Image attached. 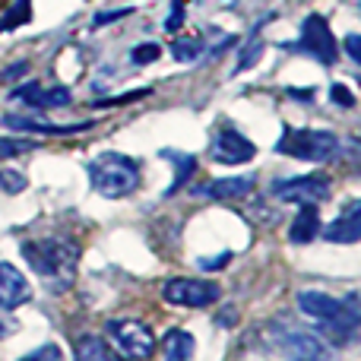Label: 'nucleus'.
I'll return each instance as SVG.
<instances>
[{
  "mask_svg": "<svg viewBox=\"0 0 361 361\" xmlns=\"http://www.w3.org/2000/svg\"><path fill=\"white\" fill-rule=\"evenodd\" d=\"M6 330H10V326H6V324H4V317H0V339L6 336Z\"/></svg>",
  "mask_w": 361,
  "mask_h": 361,
  "instance_id": "obj_33",
  "label": "nucleus"
},
{
  "mask_svg": "<svg viewBox=\"0 0 361 361\" xmlns=\"http://www.w3.org/2000/svg\"><path fill=\"white\" fill-rule=\"evenodd\" d=\"M254 156H257L254 143L238 130L216 133V140L209 143V159L219 165H241V162H250Z\"/></svg>",
  "mask_w": 361,
  "mask_h": 361,
  "instance_id": "obj_9",
  "label": "nucleus"
},
{
  "mask_svg": "<svg viewBox=\"0 0 361 361\" xmlns=\"http://www.w3.org/2000/svg\"><path fill=\"white\" fill-rule=\"evenodd\" d=\"M162 156L175 159V180H171L169 190H165V197H175L180 187L190 180L193 171H197V159H193V156H178V152H162Z\"/></svg>",
  "mask_w": 361,
  "mask_h": 361,
  "instance_id": "obj_19",
  "label": "nucleus"
},
{
  "mask_svg": "<svg viewBox=\"0 0 361 361\" xmlns=\"http://www.w3.org/2000/svg\"><path fill=\"white\" fill-rule=\"evenodd\" d=\"M171 54H175V61H180V63H190L203 54V42H197V38H178V42L171 44Z\"/></svg>",
  "mask_w": 361,
  "mask_h": 361,
  "instance_id": "obj_21",
  "label": "nucleus"
},
{
  "mask_svg": "<svg viewBox=\"0 0 361 361\" xmlns=\"http://www.w3.org/2000/svg\"><path fill=\"white\" fill-rule=\"evenodd\" d=\"M222 263H228V254H222V257H216V260H200V269H222Z\"/></svg>",
  "mask_w": 361,
  "mask_h": 361,
  "instance_id": "obj_30",
  "label": "nucleus"
},
{
  "mask_svg": "<svg viewBox=\"0 0 361 361\" xmlns=\"http://www.w3.org/2000/svg\"><path fill=\"white\" fill-rule=\"evenodd\" d=\"M25 175H19V171H13V169H6V171H0V190L4 193H23L25 190Z\"/></svg>",
  "mask_w": 361,
  "mask_h": 361,
  "instance_id": "obj_24",
  "label": "nucleus"
},
{
  "mask_svg": "<svg viewBox=\"0 0 361 361\" xmlns=\"http://www.w3.org/2000/svg\"><path fill=\"white\" fill-rule=\"evenodd\" d=\"M13 99L16 102H25L29 108H38V111H44V108H63L70 105V92L63 86H38V82H25V86L13 89Z\"/></svg>",
  "mask_w": 361,
  "mask_h": 361,
  "instance_id": "obj_11",
  "label": "nucleus"
},
{
  "mask_svg": "<svg viewBox=\"0 0 361 361\" xmlns=\"http://www.w3.org/2000/svg\"><path fill=\"white\" fill-rule=\"evenodd\" d=\"M219 292L222 288L216 282H203V279H187V276H178V279H169L162 288V298L169 305H180V307H209L219 301Z\"/></svg>",
  "mask_w": 361,
  "mask_h": 361,
  "instance_id": "obj_6",
  "label": "nucleus"
},
{
  "mask_svg": "<svg viewBox=\"0 0 361 361\" xmlns=\"http://www.w3.org/2000/svg\"><path fill=\"white\" fill-rule=\"evenodd\" d=\"M180 23H184V4H180V0H175V4H171V16L165 19V29L175 32Z\"/></svg>",
  "mask_w": 361,
  "mask_h": 361,
  "instance_id": "obj_28",
  "label": "nucleus"
},
{
  "mask_svg": "<svg viewBox=\"0 0 361 361\" xmlns=\"http://www.w3.org/2000/svg\"><path fill=\"white\" fill-rule=\"evenodd\" d=\"M273 193L282 203H298V206H320L330 200L333 193V180L326 175H301V178H288V180H276Z\"/></svg>",
  "mask_w": 361,
  "mask_h": 361,
  "instance_id": "obj_5",
  "label": "nucleus"
},
{
  "mask_svg": "<svg viewBox=\"0 0 361 361\" xmlns=\"http://www.w3.org/2000/svg\"><path fill=\"white\" fill-rule=\"evenodd\" d=\"M29 19H32V0H16V4L6 10V16L0 19V32L16 29V25L29 23Z\"/></svg>",
  "mask_w": 361,
  "mask_h": 361,
  "instance_id": "obj_20",
  "label": "nucleus"
},
{
  "mask_svg": "<svg viewBox=\"0 0 361 361\" xmlns=\"http://www.w3.org/2000/svg\"><path fill=\"white\" fill-rule=\"evenodd\" d=\"M193 349H197V343L187 330H169L162 339L165 361H193Z\"/></svg>",
  "mask_w": 361,
  "mask_h": 361,
  "instance_id": "obj_16",
  "label": "nucleus"
},
{
  "mask_svg": "<svg viewBox=\"0 0 361 361\" xmlns=\"http://www.w3.org/2000/svg\"><path fill=\"white\" fill-rule=\"evenodd\" d=\"M4 127L6 130H25V133H80V130H86L89 124L61 127V124H44V121L29 118V114H4Z\"/></svg>",
  "mask_w": 361,
  "mask_h": 361,
  "instance_id": "obj_14",
  "label": "nucleus"
},
{
  "mask_svg": "<svg viewBox=\"0 0 361 361\" xmlns=\"http://www.w3.org/2000/svg\"><path fill=\"white\" fill-rule=\"evenodd\" d=\"M32 298V286L13 263H0V307L16 311Z\"/></svg>",
  "mask_w": 361,
  "mask_h": 361,
  "instance_id": "obj_10",
  "label": "nucleus"
},
{
  "mask_svg": "<svg viewBox=\"0 0 361 361\" xmlns=\"http://www.w3.org/2000/svg\"><path fill=\"white\" fill-rule=\"evenodd\" d=\"M231 320H235V311L228 307V311H222V320H219V324H222V326H231Z\"/></svg>",
  "mask_w": 361,
  "mask_h": 361,
  "instance_id": "obj_32",
  "label": "nucleus"
},
{
  "mask_svg": "<svg viewBox=\"0 0 361 361\" xmlns=\"http://www.w3.org/2000/svg\"><path fill=\"white\" fill-rule=\"evenodd\" d=\"M76 361H121V355L102 336L86 333L76 339Z\"/></svg>",
  "mask_w": 361,
  "mask_h": 361,
  "instance_id": "obj_17",
  "label": "nucleus"
},
{
  "mask_svg": "<svg viewBox=\"0 0 361 361\" xmlns=\"http://www.w3.org/2000/svg\"><path fill=\"white\" fill-rule=\"evenodd\" d=\"M108 336H111V343L133 361H146V358H152V352H156V336H152V330L143 324V320H133V317L108 320Z\"/></svg>",
  "mask_w": 361,
  "mask_h": 361,
  "instance_id": "obj_4",
  "label": "nucleus"
},
{
  "mask_svg": "<svg viewBox=\"0 0 361 361\" xmlns=\"http://www.w3.org/2000/svg\"><path fill=\"white\" fill-rule=\"evenodd\" d=\"M38 149L35 140H0V159H13V156H23V152Z\"/></svg>",
  "mask_w": 361,
  "mask_h": 361,
  "instance_id": "obj_22",
  "label": "nucleus"
},
{
  "mask_svg": "<svg viewBox=\"0 0 361 361\" xmlns=\"http://www.w3.org/2000/svg\"><path fill=\"white\" fill-rule=\"evenodd\" d=\"M130 6H121V10H105V13H99V16L92 19V25H105V23H114V19H124V16H130Z\"/></svg>",
  "mask_w": 361,
  "mask_h": 361,
  "instance_id": "obj_27",
  "label": "nucleus"
},
{
  "mask_svg": "<svg viewBox=\"0 0 361 361\" xmlns=\"http://www.w3.org/2000/svg\"><path fill=\"white\" fill-rule=\"evenodd\" d=\"M301 48L320 63V67H333L339 57V48H336V38L330 32V23H326L320 13H311L301 25Z\"/></svg>",
  "mask_w": 361,
  "mask_h": 361,
  "instance_id": "obj_7",
  "label": "nucleus"
},
{
  "mask_svg": "<svg viewBox=\"0 0 361 361\" xmlns=\"http://www.w3.org/2000/svg\"><path fill=\"white\" fill-rule=\"evenodd\" d=\"M260 54H263V29H260V25H257V29L250 32V38H247V42H244L241 54H238L235 73H244V70H250L257 61H260Z\"/></svg>",
  "mask_w": 361,
  "mask_h": 361,
  "instance_id": "obj_18",
  "label": "nucleus"
},
{
  "mask_svg": "<svg viewBox=\"0 0 361 361\" xmlns=\"http://www.w3.org/2000/svg\"><path fill=\"white\" fill-rule=\"evenodd\" d=\"M159 57H162V48H159L156 42H146V44H137V48L130 51V61L133 63H140V67H143V63H156Z\"/></svg>",
  "mask_w": 361,
  "mask_h": 361,
  "instance_id": "obj_23",
  "label": "nucleus"
},
{
  "mask_svg": "<svg viewBox=\"0 0 361 361\" xmlns=\"http://www.w3.org/2000/svg\"><path fill=\"white\" fill-rule=\"evenodd\" d=\"M320 235V212L317 206H301V212L288 225V241L292 244H307Z\"/></svg>",
  "mask_w": 361,
  "mask_h": 361,
  "instance_id": "obj_15",
  "label": "nucleus"
},
{
  "mask_svg": "<svg viewBox=\"0 0 361 361\" xmlns=\"http://www.w3.org/2000/svg\"><path fill=\"white\" fill-rule=\"evenodd\" d=\"M276 343H279V349L286 352V355H292L295 361H326V345L320 343L317 336H311V333L305 330H295V326H282L276 324Z\"/></svg>",
  "mask_w": 361,
  "mask_h": 361,
  "instance_id": "obj_8",
  "label": "nucleus"
},
{
  "mask_svg": "<svg viewBox=\"0 0 361 361\" xmlns=\"http://www.w3.org/2000/svg\"><path fill=\"white\" fill-rule=\"evenodd\" d=\"M92 187L108 200H121L140 187V162L124 152H102L89 162Z\"/></svg>",
  "mask_w": 361,
  "mask_h": 361,
  "instance_id": "obj_2",
  "label": "nucleus"
},
{
  "mask_svg": "<svg viewBox=\"0 0 361 361\" xmlns=\"http://www.w3.org/2000/svg\"><path fill=\"white\" fill-rule=\"evenodd\" d=\"M254 190V178H219L209 180V184L197 187V197H209V200H238V197H247Z\"/></svg>",
  "mask_w": 361,
  "mask_h": 361,
  "instance_id": "obj_13",
  "label": "nucleus"
},
{
  "mask_svg": "<svg viewBox=\"0 0 361 361\" xmlns=\"http://www.w3.org/2000/svg\"><path fill=\"white\" fill-rule=\"evenodd\" d=\"M324 238L330 244H355L361 241V200H352L343 209V216L324 228Z\"/></svg>",
  "mask_w": 361,
  "mask_h": 361,
  "instance_id": "obj_12",
  "label": "nucleus"
},
{
  "mask_svg": "<svg viewBox=\"0 0 361 361\" xmlns=\"http://www.w3.org/2000/svg\"><path fill=\"white\" fill-rule=\"evenodd\" d=\"M23 257L48 286L67 288L73 282L76 260H80V247L70 241H23Z\"/></svg>",
  "mask_w": 361,
  "mask_h": 361,
  "instance_id": "obj_1",
  "label": "nucleus"
},
{
  "mask_svg": "<svg viewBox=\"0 0 361 361\" xmlns=\"http://www.w3.org/2000/svg\"><path fill=\"white\" fill-rule=\"evenodd\" d=\"M345 51L355 63H361V38L358 35H345Z\"/></svg>",
  "mask_w": 361,
  "mask_h": 361,
  "instance_id": "obj_29",
  "label": "nucleus"
},
{
  "mask_svg": "<svg viewBox=\"0 0 361 361\" xmlns=\"http://www.w3.org/2000/svg\"><path fill=\"white\" fill-rule=\"evenodd\" d=\"M19 361H63V352H61V345L48 343V345H42V349L29 352V355L19 358Z\"/></svg>",
  "mask_w": 361,
  "mask_h": 361,
  "instance_id": "obj_25",
  "label": "nucleus"
},
{
  "mask_svg": "<svg viewBox=\"0 0 361 361\" xmlns=\"http://www.w3.org/2000/svg\"><path fill=\"white\" fill-rule=\"evenodd\" d=\"M276 152L301 159V162H330L339 152V140L330 130H292V127H286L282 140L276 143Z\"/></svg>",
  "mask_w": 361,
  "mask_h": 361,
  "instance_id": "obj_3",
  "label": "nucleus"
},
{
  "mask_svg": "<svg viewBox=\"0 0 361 361\" xmlns=\"http://www.w3.org/2000/svg\"><path fill=\"white\" fill-rule=\"evenodd\" d=\"M330 99H333V105H343V108H355V95H352L349 89L343 86V82H333V86H330Z\"/></svg>",
  "mask_w": 361,
  "mask_h": 361,
  "instance_id": "obj_26",
  "label": "nucleus"
},
{
  "mask_svg": "<svg viewBox=\"0 0 361 361\" xmlns=\"http://www.w3.org/2000/svg\"><path fill=\"white\" fill-rule=\"evenodd\" d=\"M19 73H25V63H16V67H13V70H6V80H13V76H19Z\"/></svg>",
  "mask_w": 361,
  "mask_h": 361,
  "instance_id": "obj_31",
  "label": "nucleus"
}]
</instances>
